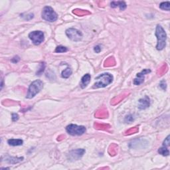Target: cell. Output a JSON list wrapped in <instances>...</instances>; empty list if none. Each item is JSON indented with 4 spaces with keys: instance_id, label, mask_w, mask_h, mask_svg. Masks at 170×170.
Segmentation results:
<instances>
[{
    "instance_id": "18",
    "label": "cell",
    "mask_w": 170,
    "mask_h": 170,
    "mask_svg": "<svg viewBox=\"0 0 170 170\" xmlns=\"http://www.w3.org/2000/svg\"><path fill=\"white\" fill-rule=\"evenodd\" d=\"M67 51H68V49L67 47H64V46H58L56 48L55 51L54 52H57V53H62V52H65Z\"/></svg>"
},
{
    "instance_id": "19",
    "label": "cell",
    "mask_w": 170,
    "mask_h": 170,
    "mask_svg": "<svg viewBox=\"0 0 170 170\" xmlns=\"http://www.w3.org/2000/svg\"><path fill=\"white\" fill-rule=\"evenodd\" d=\"M133 121H134V117L131 114L128 115V116H126V118L124 119V122L126 123H131Z\"/></svg>"
},
{
    "instance_id": "9",
    "label": "cell",
    "mask_w": 170,
    "mask_h": 170,
    "mask_svg": "<svg viewBox=\"0 0 170 170\" xmlns=\"http://www.w3.org/2000/svg\"><path fill=\"white\" fill-rule=\"evenodd\" d=\"M85 153V150L84 149H77L75 150H73L69 152V159L71 160H78L83 156Z\"/></svg>"
},
{
    "instance_id": "20",
    "label": "cell",
    "mask_w": 170,
    "mask_h": 170,
    "mask_svg": "<svg viewBox=\"0 0 170 170\" xmlns=\"http://www.w3.org/2000/svg\"><path fill=\"white\" fill-rule=\"evenodd\" d=\"M159 87H160L162 90H163V91H165V90H166L167 85L164 80H163V81H161L160 82V83H159Z\"/></svg>"
},
{
    "instance_id": "3",
    "label": "cell",
    "mask_w": 170,
    "mask_h": 170,
    "mask_svg": "<svg viewBox=\"0 0 170 170\" xmlns=\"http://www.w3.org/2000/svg\"><path fill=\"white\" fill-rule=\"evenodd\" d=\"M43 83L41 80H36V81L32 82L31 85H29V87L27 91V94L26 96V98L31 99L34 98L39 92L43 89Z\"/></svg>"
},
{
    "instance_id": "10",
    "label": "cell",
    "mask_w": 170,
    "mask_h": 170,
    "mask_svg": "<svg viewBox=\"0 0 170 170\" xmlns=\"http://www.w3.org/2000/svg\"><path fill=\"white\" fill-rule=\"evenodd\" d=\"M150 105V98L148 96H146L144 98L139 100V104H138V108L140 110H144L148 108Z\"/></svg>"
},
{
    "instance_id": "5",
    "label": "cell",
    "mask_w": 170,
    "mask_h": 170,
    "mask_svg": "<svg viewBox=\"0 0 170 170\" xmlns=\"http://www.w3.org/2000/svg\"><path fill=\"white\" fill-rule=\"evenodd\" d=\"M86 128L84 126H78L77 124H69L66 128V131L71 136H81L86 132Z\"/></svg>"
},
{
    "instance_id": "24",
    "label": "cell",
    "mask_w": 170,
    "mask_h": 170,
    "mask_svg": "<svg viewBox=\"0 0 170 170\" xmlns=\"http://www.w3.org/2000/svg\"><path fill=\"white\" fill-rule=\"evenodd\" d=\"M94 51L96 52V53H99V52L101 51V48H100L99 45H96V47H94Z\"/></svg>"
},
{
    "instance_id": "4",
    "label": "cell",
    "mask_w": 170,
    "mask_h": 170,
    "mask_svg": "<svg viewBox=\"0 0 170 170\" xmlns=\"http://www.w3.org/2000/svg\"><path fill=\"white\" fill-rule=\"evenodd\" d=\"M41 17L44 20L49 22H54L58 19L57 14L50 6H46L43 8L41 13Z\"/></svg>"
},
{
    "instance_id": "8",
    "label": "cell",
    "mask_w": 170,
    "mask_h": 170,
    "mask_svg": "<svg viewBox=\"0 0 170 170\" xmlns=\"http://www.w3.org/2000/svg\"><path fill=\"white\" fill-rule=\"evenodd\" d=\"M151 73V70L148 69H144L142 72L138 73L136 75V78L134 80V84L135 85H140L144 83L145 75L148 74V73Z\"/></svg>"
},
{
    "instance_id": "22",
    "label": "cell",
    "mask_w": 170,
    "mask_h": 170,
    "mask_svg": "<svg viewBox=\"0 0 170 170\" xmlns=\"http://www.w3.org/2000/svg\"><path fill=\"white\" fill-rule=\"evenodd\" d=\"M19 119V115L17 114H15V113H13L12 114V120L13 122L17 121Z\"/></svg>"
},
{
    "instance_id": "11",
    "label": "cell",
    "mask_w": 170,
    "mask_h": 170,
    "mask_svg": "<svg viewBox=\"0 0 170 170\" xmlns=\"http://www.w3.org/2000/svg\"><path fill=\"white\" fill-rule=\"evenodd\" d=\"M110 5L112 8H116L117 7H119L120 11H124L127 7L126 3L124 1H112L111 2Z\"/></svg>"
},
{
    "instance_id": "2",
    "label": "cell",
    "mask_w": 170,
    "mask_h": 170,
    "mask_svg": "<svg viewBox=\"0 0 170 170\" xmlns=\"http://www.w3.org/2000/svg\"><path fill=\"white\" fill-rule=\"evenodd\" d=\"M96 82L94 84V89L98 88H104L110 85L113 81V76L110 73H106L100 75L99 76L95 78Z\"/></svg>"
},
{
    "instance_id": "17",
    "label": "cell",
    "mask_w": 170,
    "mask_h": 170,
    "mask_svg": "<svg viewBox=\"0 0 170 170\" xmlns=\"http://www.w3.org/2000/svg\"><path fill=\"white\" fill-rule=\"evenodd\" d=\"M159 8L165 11H169L170 10V3L169 1L166 2H162L159 5Z\"/></svg>"
},
{
    "instance_id": "12",
    "label": "cell",
    "mask_w": 170,
    "mask_h": 170,
    "mask_svg": "<svg viewBox=\"0 0 170 170\" xmlns=\"http://www.w3.org/2000/svg\"><path fill=\"white\" fill-rule=\"evenodd\" d=\"M91 77L90 74H86L82 77L81 83V87L82 89H85V88L87 87V85H89L90 82H91Z\"/></svg>"
},
{
    "instance_id": "21",
    "label": "cell",
    "mask_w": 170,
    "mask_h": 170,
    "mask_svg": "<svg viewBox=\"0 0 170 170\" xmlns=\"http://www.w3.org/2000/svg\"><path fill=\"white\" fill-rule=\"evenodd\" d=\"M170 136H167V137L165 138L164 141H163V146H165V147H167L169 146V144H170V139H169Z\"/></svg>"
},
{
    "instance_id": "15",
    "label": "cell",
    "mask_w": 170,
    "mask_h": 170,
    "mask_svg": "<svg viewBox=\"0 0 170 170\" xmlns=\"http://www.w3.org/2000/svg\"><path fill=\"white\" fill-rule=\"evenodd\" d=\"M72 69H71L70 67H67V69H65L64 71H62L61 73V77L64 79H68L69 77L72 75Z\"/></svg>"
},
{
    "instance_id": "6",
    "label": "cell",
    "mask_w": 170,
    "mask_h": 170,
    "mask_svg": "<svg viewBox=\"0 0 170 170\" xmlns=\"http://www.w3.org/2000/svg\"><path fill=\"white\" fill-rule=\"evenodd\" d=\"M29 38L31 40L34 45H39L44 41L45 35L43 32L41 31H34L29 33Z\"/></svg>"
},
{
    "instance_id": "13",
    "label": "cell",
    "mask_w": 170,
    "mask_h": 170,
    "mask_svg": "<svg viewBox=\"0 0 170 170\" xmlns=\"http://www.w3.org/2000/svg\"><path fill=\"white\" fill-rule=\"evenodd\" d=\"M7 143L9 144V146H22L23 143H24V141L21 139H10L8 140Z\"/></svg>"
},
{
    "instance_id": "14",
    "label": "cell",
    "mask_w": 170,
    "mask_h": 170,
    "mask_svg": "<svg viewBox=\"0 0 170 170\" xmlns=\"http://www.w3.org/2000/svg\"><path fill=\"white\" fill-rule=\"evenodd\" d=\"M24 157H8L6 158L5 161L9 163H17L23 161Z\"/></svg>"
},
{
    "instance_id": "7",
    "label": "cell",
    "mask_w": 170,
    "mask_h": 170,
    "mask_svg": "<svg viewBox=\"0 0 170 170\" xmlns=\"http://www.w3.org/2000/svg\"><path fill=\"white\" fill-rule=\"evenodd\" d=\"M66 35L71 40L73 41H80L83 39V34L78 29L75 28H69L67 29Z\"/></svg>"
},
{
    "instance_id": "1",
    "label": "cell",
    "mask_w": 170,
    "mask_h": 170,
    "mask_svg": "<svg viewBox=\"0 0 170 170\" xmlns=\"http://www.w3.org/2000/svg\"><path fill=\"white\" fill-rule=\"evenodd\" d=\"M156 36L157 39L156 49L158 51L163 50L166 46L167 34L160 25H157L156 29Z\"/></svg>"
},
{
    "instance_id": "23",
    "label": "cell",
    "mask_w": 170,
    "mask_h": 170,
    "mask_svg": "<svg viewBox=\"0 0 170 170\" xmlns=\"http://www.w3.org/2000/svg\"><path fill=\"white\" fill-rule=\"evenodd\" d=\"M20 60V58L19 57V56H14V57L11 59V62H13V63H17V62H19Z\"/></svg>"
},
{
    "instance_id": "16",
    "label": "cell",
    "mask_w": 170,
    "mask_h": 170,
    "mask_svg": "<svg viewBox=\"0 0 170 170\" xmlns=\"http://www.w3.org/2000/svg\"><path fill=\"white\" fill-rule=\"evenodd\" d=\"M158 153L159 154L162 155L163 156H169V151L168 150V149L167 148V147L163 146L161 147V148H159Z\"/></svg>"
}]
</instances>
